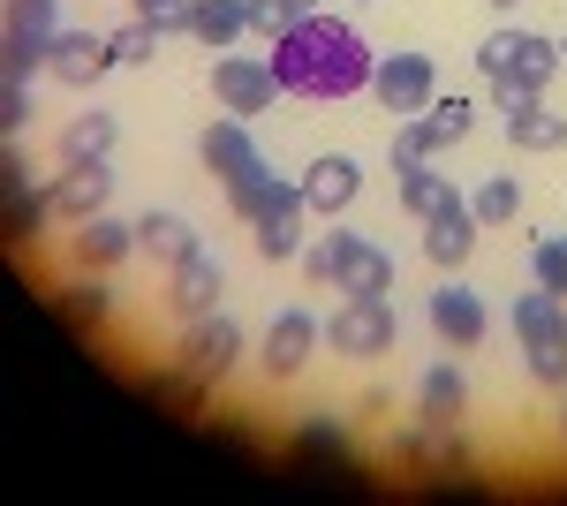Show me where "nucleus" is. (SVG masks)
<instances>
[{
  "label": "nucleus",
  "mask_w": 567,
  "mask_h": 506,
  "mask_svg": "<svg viewBox=\"0 0 567 506\" xmlns=\"http://www.w3.org/2000/svg\"><path fill=\"white\" fill-rule=\"evenodd\" d=\"M272 76H280V91H296V99H349V91L371 84V45H363V31L355 23H341V16H296V31L288 39H272Z\"/></svg>",
  "instance_id": "f257e3e1"
},
{
  "label": "nucleus",
  "mask_w": 567,
  "mask_h": 506,
  "mask_svg": "<svg viewBox=\"0 0 567 506\" xmlns=\"http://www.w3.org/2000/svg\"><path fill=\"white\" fill-rule=\"evenodd\" d=\"M416 122L432 128V144H439V152H454V144L470 136V122H477V106H470V99H432V106H424Z\"/></svg>",
  "instance_id": "cd10ccee"
},
{
  "label": "nucleus",
  "mask_w": 567,
  "mask_h": 506,
  "mask_svg": "<svg viewBox=\"0 0 567 506\" xmlns=\"http://www.w3.org/2000/svg\"><path fill=\"white\" fill-rule=\"evenodd\" d=\"M470 416V385L454 363H432L424 379H416V423H432V431H454V423Z\"/></svg>",
  "instance_id": "f3484780"
},
{
  "label": "nucleus",
  "mask_w": 567,
  "mask_h": 506,
  "mask_svg": "<svg viewBox=\"0 0 567 506\" xmlns=\"http://www.w3.org/2000/svg\"><path fill=\"white\" fill-rule=\"evenodd\" d=\"M492 8H499V16H507V8H523V0H492Z\"/></svg>",
  "instance_id": "a19ab883"
},
{
  "label": "nucleus",
  "mask_w": 567,
  "mask_h": 506,
  "mask_svg": "<svg viewBox=\"0 0 567 506\" xmlns=\"http://www.w3.org/2000/svg\"><path fill=\"white\" fill-rule=\"evenodd\" d=\"M288 8H296V16H318V0H288Z\"/></svg>",
  "instance_id": "58836bf2"
},
{
  "label": "nucleus",
  "mask_w": 567,
  "mask_h": 506,
  "mask_svg": "<svg viewBox=\"0 0 567 506\" xmlns=\"http://www.w3.org/2000/svg\"><path fill=\"white\" fill-rule=\"evenodd\" d=\"M136 250H144V257H159V265L175 272L182 257H197L205 242H197V227H189L182 211H144V219H136Z\"/></svg>",
  "instance_id": "6ab92c4d"
},
{
  "label": "nucleus",
  "mask_w": 567,
  "mask_h": 506,
  "mask_svg": "<svg viewBox=\"0 0 567 506\" xmlns=\"http://www.w3.org/2000/svg\"><path fill=\"white\" fill-rule=\"evenodd\" d=\"M424 318H432V333L446 340V348H484V333H492L484 296H477V288H462V280H446V288L424 302Z\"/></svg>",
  "instance_id": "f8f14e48"
},
{
  "label": "nucleus",
  "mask_w": 567,
  "mask_h": 506,
  "mask_svg": "<svg viewBox=\"0 0 567 506\" xmlns=\"http://www.w3.org/2000/svg\"><path fill=\"white\" fill-rule=\"evenodd\" d=\"M296 189H303V211H318V219H341V211L355 205V189H363V167H355L349 152H318Z\"/></svg>",
  "instance_id": "9b49d317"
},
{
  "label": "nucleus",
  "mask_w": 567,
  "mask_h": 506,
  "mask_svg": "<svg viewBox=\"0 0 567 506\" xmlns=\"http://www.w3.org/2000/svg\"><path fill=\"white\" fill-rule=\"evenodd\" d=\"M144 23H152L159 39H189V0H167V8H152Z\"/></svg>",
  "instance_id": "e433bc0d"
},
{
  "label": "nucleus",
  "mask_w": 567,
  "mask_h": 506,
  "mask_svg": "<svg viewBox=\"0 0 567 506\" xmlns=\"http://www.w3.org/2000/svg\"><path fill=\"white\" fill-rule=\"evenodd\" d=\"M507 326H515V340H523V355H529V379L567 393V296H553V288L515 296Z\"/></svg>",
  "instance_id": "f03ea898"
},
{
  "label": "nucleus",
  "mask_w": 567,
  "mask_h": 506,
  "mask_svg": "<svg viewBox=\"0 0 567 506\" xmlns=\"http://www.w3.org/2000/svg\"><path fill=\"white\" fill-rule=\"evenodd\" d=\"M553 45H560V61H567V31H560V39H553Z\"/></svg>",
  "instance_id": "79ce46f5"
},
{
  "label": "nucleus",
  "mask_w": 567,
  "mask_h": 506,
  "mask_svg": "<svg viewBox=\"0 0 567 506\" xmlns=\"http://www.w3.org/2000/svg\"><path fill=\"white\" fill-rule=\"evenodd\" d=\"M424 159H439V144H432V128L409 114V122L393 128V167H424Z\"/></svg>",
  "instance_id": "2f4dec72"
},
{
  "label": "nucleus",
  "mask_w": 567,
  "mask_h": 506,
  "mask_svg": "<svg viewBox=\"0 0 567 506\" xmlns=\"http://www.w3.org/2000/svg\"><path fill=\"white\" fill-rule=\"evenodd\" d=\"M219 296H227V272H219L213 257L197 250V257H182L175 272H167V302H175L182 318H213Z\"/></svg>",
  "instance_id": "dca6fc26"
},
{
  "label": "nucleus",
  "mask_w": 567,
  "mask_h": 506,
  "mask_svg": "<svg viewBox=\"0 0 567 506\" xmlns=\"http://www.w3.org/2000/svg\"><path fill=\"white\" fill-rule=\"evenodd\" d=\"M235 355H243V326H235V318H189V326H182V340H175V371L189 385H213V379H227V363H235Z\"/></svg>",
  "instance_id": "20e7f679"
},
{
  "label": "nucleus",
  "mask_w": 567,
  "mask_h": 506,
  "mask_svg": "<svg viewBox=\"0 0 567 506\" xmlns=\"http://www.w3.org/2000/svg\"><path fill=\"white\" fill-rule=\"evenodd\" d=\"M31 114H39V106H31V84H23V76H0V128H8V136H23Z\"/></svg>",
  "instance_id": "473e14b6"
},
{
  "label": "nucleus",
  "mask_w": 567,
  "mask_h": 506,
  "mask_svg": "<svg viewBox=\"0 0 567 506\" xmlns=\"http://www.w3.org/2000/svg\"><path fill=\"white\" fill-rule=\"evenodd\" d=\"M515 84H529L537 99H545V84L560 76V45L553 39H537V31H523V53H515V69H507Z\"/></svg>",
  "instance_id": "bb28decb"
},
{
  "label": "nucleus",
  "mask_w": 567,
  "mask_h": 506,
  "mask_svg": "<svg viewBox=\"0 0 567 506\" xmlns=\"http://www.w3.org/2000/svg\"><path fill=\"white\" fill-rule=\"evenodd\" d=\"M326 340H333V355L379 363V355L393 348V302L386 296H349L333 318H326Z\"/></svg>",
  "instance_id": "39448f33"
},
{
  "label": "nucleus",
  "mask_w": 567,
  "mask_h": 506,
  "mask_svg": "<svg viewBox=\"0 0 567 506\" xmlns=\"http://www.w3.org/2000/svg\"><path fill=\"white\" fill-rule=\"evenodd\" d=\"M106 45H114V69H144V61L159 53V31H152V23L136 16V23H122V31H114Z\"/></svg>",
  "instance_id": "c756f323"
},
{
  "label": "nucleus",
  "mask_w": 567,
  "mask_h": 506,
  "mask_svg": "<svg viewBox=\"0 0 567 506\" xmlns=\"http://www.w3.org/2000/svg\"><path fill=\"white\" fill-rule=\"evenodd\" d=\"M523 106H537V91L515 84V76H492V114L507 122V114H523Z\"/></svg>",
  "instance_id": "c9c22d12"
},
{
  "label": "nucleus",
  "mask_w": 567,
  "mask_h": 506,
  "mask_svg": "<svg viewBox=\"0 0 567 506\" xmlns=\"http://www.w3.org/2000/svg\"><path fill=\"white\" fill-rule=\"evenodd\" d=\"M114 152V114H76V122L61 128V167H76V159H106Z\"/></svg>",
  "instance_id": "b1692460"
},
{
  "label": "nucleus",
  "mask_w": 567,
  "mask_h": 506,
  "mask_svg": "<svg viewBox=\"0 0 567 506\" xmlns=\"http://www.w3.org/2000/svg\"><path fill=\"white\" fill-rule=\"evenodd\" d=\"M529 272H537V288L567 296V235H545V242L529 250Z\"/></svg>",
  "instance_id": "7c9ffc66"
},
{
  "label": "nucleus",
  "mask_w": 567,
  "mask_h": 506,
  "mask_svg": "<svg viewBox=\"0 0 567 506\" xmlns=\"http://www.w3.org/2000/svg\"><path fill=\"white\" fill-rule=\"evenodd\" d=\"M349 242H355V235H341V227H333V235H318V242H303V280H310V288H326V280L341 272Z\"/></svg>",
  "instance_id": "c85d7f7f"
},
{
  "label": "nucleus",
  "mask_w": 567,
  "mask_h": 506,
  "mask_svg": "<svg viewBox=\"0 0 567 506\" xmlns=\"http://www.w3.org/2000/svg\"><path fill=\"white\" fill-rule=\"evenodd\" d=\"M515 53H523V31H492V39L477 45V69H484V84H492V76H507V69H515Z\"/></svg>",
  "instance_id": "72a5a7b5"
},
{
  "label": "nucleus",
  "mask_w": 567,
  "mask_h": 506,
  "mask_svg": "<svg viewBox=\"0 0 567 506\" xmlns=\"http://www.w3.org/2000/svg\"><path fill=\"white\" fill-rule=\"evenodd\" d=\"M152 8H167V0H136V16H152Z\"/></svg>",
  "instance_id": "ea45409f"
},
{
  "label": "nucleus",
  "mask_w": 567,
  "mask_h": 506,
  "mask_svg": "<svg viewBox=\"0 0 567 506\" xmlns=\"http://www.w3.org/2000/svg\"><path fill=\"white\" fill-rule=\"evenodd\" d=\"M507 144H515V152H560L567 114H553V106L537 99V106H523V114H507Z\"/></svg>",
  "instance_id": "4be33fe9"
},
{
  "label": "nucleus",
  "mask_w": 567,
  "mask_h": 506,
  "mask_svg": "<svg viewBox=\"0 0 567 506\" xmlns=\"http://www.w3.org/2000/svg\"><path fill=\"white\" fill-rule=\"evenodd\" d=\"M477 211V227H507V219H523V182L515 174H484V189L470 197Z\"/></svg>",
  "instance_id": "393cba45"
},
{
  "label": "nucleus",
  "mask_w": 567,
  "mask_h": 506,
  "mask_svg": "<svg viewBox=\"0 0 567 506\" xmlns=\"http://www.w3.org/2000/svg\"><path fill=\"white\" fill-rule=\"evenodd\" d=\"M197 167L213 174L219 189H227V182H243L250 167H265V152H258V136H250V122H243V114H219V122H205V136H197Z\"/></svg>",
  "instance_id": "1a4fd4ad"
},
{
  "label": "nucleus",
  "mask_w": 567,
  "mask_h": 506,
  "mask_svg": "<svg viewBox=\"0 0 567 506\" xmlns=\"http://www.w3.org/2000/svg\"><path fill=\"white\" fill-rule=\"evenodd\" d=\"M371 91H379V106L386 114H424L439 99V69H432V53H379L371 61Z\"/></svg>",
  "instance_id": "423d86ee"
},
{
  "label": "nucleus",
  "mask_w": 567,
  "mask_h": 506,
  "mask_svg": "<svg viewBox=\"0 0 567 506\" xmlns=\"http://www.w3.org/2000/svg\"><path fill=\"white\" fill-rule=\"evenodd\" d=\"M130 250H136V219H106V211H99V219L76 227V265H84V272H114Z\"/></svg>",
  "instance_id": "a211bd4d"
},
{
  "label": "nucleus",
  "mask_w": 567,
  "mask_h": 506,
  "mask_svg": "<svg viewBox=\"0 0 567 506\" xmlns=\"http://www.w3.org/2000/svg\"><path fill=\"white\" fill-rule=\"evenodd\" d=\"M250 31H258L265 45L288 39V31H296V8H288V0H250Z\"/></svg>",
  "instance_id": "f704fd0d"
},
{
  "label": "nucleus",
  "mask_w": 567,
  "mask_h": 506,
  "mask_svg": "<svg viewBox=\"0 0 567 506\" xmlns=\"http://www.w3.org/2000/svg\"><path fill=\"white\" fill-rule=\"evenodd\" d=\"M213 99L227 106V114H265L272 99H280V76H272V61H258V53H219L213 61Z\"/></svg>",
  "instance_id": "0eeeda50"
},
{
  "label": "nucleus",
  "mask_w": 567,
  "mask_h": 506,
  "mask_svg": "<svg viewBox=\"0 0 567 506\" xmlns=\"http://www.w3.org/2000/svg\"><path fill=\"white\" fill-rule=\"evenodd\" d=\"M114 69V45L99 39V31H53V53H45V76H61V84H99Z\"/></svg>",
  "instance_id": "4468645a"
},
{
  "label": "nucleus",
  "mask_w": 567,
  "mask_h": 506,
  "mask_svg": "<svg viewBox=\"0 0 567 506\" xmlns=\"http://www.w3.org/2000/svg\"><path fill=\"white\" fill-rule=\"evenodd\" d=\"M250 242H258L265 265L303 257V211H265V219H250Z\"/></svg>",
  "instance_id": "5701e85b"
},
{
  "label": "nucleus",
  "mask_w": 567,
  "mask_h": 506,
  "mask_svg": "<svg viewBox=\"0 0 567 506\" xmlns=\"http://www.w3.org/2000/svg\"><path fill=\"white\" fill-rule=\"evenodd\" d=\"M69 310H76L84 326H99V318H106V296H99V288H76V296H69Z\"/></svg>",
  "instance_id": "4c0bfd02"
},
{
  "label": "nucleus",
  "mask_w": 567,
  "mask_h": 506,
  "mask_svg": "<svg viewBox=\"0 0 567 506\" xmlns=\"http://www.w3.org/2000/svg\"><path fill=\"white\" fill-rule=\"evenodd\" d=\"M401 174V205L416 211V219H432L439 205H446V197H454V182H446V174L432 167V159H424V167H393Z\"/></svg>",
  "instance_id": "a878e982"
},
{
  "label": "nucleus",
  "mask_w": 567,
  "mask_h": 506,
  "mask_svg": "<svg viewBox=\"0 0 567 506\" xmlns=\"http://www.w3.org/2000/svg\"><path fill=\"white\" fill-rule=\"evenodd\" d=\"M477 235H484L477 211H470V197H462V189H454V197L424 219V257H432L439 272H462V265H470V250H477Z\"/></svg>",
  "instance_id": "9d476101"
},
{
  "label": "nucleus",
  "mask_w": 567,
  "mask_h": 506,
  "mask_svg": "<svg viewBox=\"0 0 567 506\" xmlns=\"http://www.w3.org/2000/svg\"><path fill=\"white\" fill-rule=\"evenodd\" d=\"M227 211L250 227V219H265V211H303V189H296L288 174H272V167H250L243 182H227Z\"/></svg>",
  "instance_id": "2eb2a0df"
},
{
  "label": "nucleus",
  "mask_w": 567,
  "mask_h": 506,
  "mask_svg": "<svg viewBox=\"0 0 567 506\" xmlns=\"http://www.w3.org/2000/svg\"><path fill=\"white\" fill-rule=\"evenodd\" d=\"M333 288L341 296H393V257L371 242V235H355L349 257H341V272H333Z\"/></svg>",
  "instance_id": "aec40b11"
},
{
  "label": "nucleus",
  "mask_w": 567,
  "mask_h": 506,
  "mask_svg": "<svg viewBox=\"0 0 567 506\" xmlns=\"http://www.w3.org/2000/svg\"><path fill=\"white\" fill-rule=\"evenodd\" d=\"M250 31V0H189V39L227 53V45Z\"/></svg>",
  "instance_id": "412c9836"
},
{
  "label": "nucleus",
  "mask_w": 567,
  "mask_h": 506,
  "mask_svg": "<svg viewBox=\"0 0 567 506\" xmlns=\"http://www.w3.org/2000/svg\"><path fill=\"white\" fill-rule=\"evenodd\" d=\"M310 355H318V318L310 310H280L265 326V379H296Z\"/></svg>",
  "instance_id": "ddd939ff"
},
{
  "label": "nucleus",
  "mask_w": 567,
  "mask_h": 506,
  "mask_svg": "<svg viewBox=\"0 0 567 506\" xmlns=\"http://www.w3.org/2000/svg\"><path fill=\"white\" fill-rule=\"evenodd\" d=\"M560 431H567V401H560Z\"/></svg>",
  "instance_id": "37998d69"
},
{
  "label": "nucleus",
  "mask_w": 567,
  "mask_h": 506,
  "mask_svg": "<svg viewBox=\"0 0 567 506\" xmlns=\"http://www.w3.org/2000/svg\"><path fill=\"white\" fill-rule=\"evenodd\" d=\"M106 197H114V174H106V159H76V167H61L53 182H45V211H53L61 227H84V219H99V211H106Z\"/></svg>",
  "instance_id": "6e6552de"
},
{
  "label": "nucleus",
  "mask_w": 567,
  "mask_h": 506,
  "mask_svg": "<svg viewBox=\"0 0 567 506\" xmlns=\"http://www.w3.org/2000/svg\"><path fill=\"white\" fill-rule=\"evenodd\" d=\"M53 0H8V16H0V76H39L45 53H53Z\"/></svg>",
  "instance_id": "7ed1b4c3"
}]
</instances>
